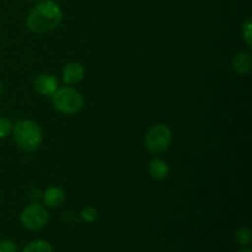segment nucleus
<instances>
[{"label": "nucleus", "mask_w": 252, "mask_h": 252, "mask_svg": "<svg viewBox=\"0 0 252 252\" xmlns=\"http://www.w3.org/2000/svg\"><path fill=\"white\" fill-rule=\"evenodd\" d=\"M54 108L64 115H75L83 108L84 98L79 91L73 88L57 89L52 95Z\"/></svg>", "instance_id": "3"}, {"label": "nucleus", "mask_w": 252, "mask_h": 252, "mask_svg": "<svg viewBox=\"0 0 252 252\" xmlns=\"http://www.w3.org/2000/svg\"><path fill=\"white\" fill-rule=\"evenodd\" d=\"M17 248H16V244L11 240H5L0 241V252H16Z\"/></svg>", "instance_id": "16"}, {"label": "nucleus", "mask_w": 252, "mask_h": 252, "mask_svg": "<svg viewBox=\"0 0 252 252\" xmlns=\"http://www.w3.org/2000/svg\"><path fill=\"white\" fill-rule=\"evenodd\" d=\"M169 165L162 159H154L150 161L149 174L152 179L157 180V181H162V180H165L169 176Z\"/></svg>", "instance_id": "9"}, {"label": "nucleus", "mask_w": 252, "mask_h": 252, "mask_svg": "<svg viewBox=\"0 0 252 252\" xmlns=\"http://www.w3.org/2000/svg\"><path fill=\"white\" fill-rule=\"evenodd\" d=\"M236 240L241 246H248L251 243V230L248 226L240 228L236 231Z\"/></svg>", "instance_id": "12"}, {"label": "nucleus", "mask_w": 252, "mask_h": 252, "mask_svg": "<svg viewBox=\"0 0 252 252\" xmlns=\"http://www.w3.org/2000/svg\"><path fill=\"white\" fill-rule=\"evenodd\" d=\"M22 252H53V248H52L51 244H48L47 241L38 240L32 241L29 245L25 246Z\"/></svg>", "instance_id": "11"}, {"label": "nucleus", "mask_w": 252, "mask_h": 252, "mask_svg": "<svg viewBox=\"0 0 252 252\" xmlns=\"http://www.w3.org/2000/svg\"><path fill=\"white\" fill-rule=\"evenodd\" d=\"M12 134L17 147L26 153L36 152L43 140V130L38 123L31 120H21L12 127Z\"/></svg>", "instance_id": "2"}, {"label": "nucleus", "mask_w": 252, "mask_h": 252, "mask_svg": "<svg viewBox=\"0 0 252 252\" xmlns=\"http://www.w3.org/2000/svg\"><path fill=\"white\" fill-rule=\"evenodd\" d=\"M231 65H233V69L235 70V73H238L239 75H245V74H248L251 70L252 66V58L250 52H239L233 58Z\"/></svg>", "instance_id": "8"}, {"label": "nucleus", "mask_w": 252, "mask_h": 252, "mask_svg": "<svg viewBox=\"0 0 252 252\" xmlns=\"http://www.w3.org/2000/svg\"><path fill=\"white\" fill-rule=\"evenodd\" d=\"M2 93H4V88H2V84L0 83V96L2 95Z\"/></svg>", "instance_id": "17"}, {"label": "nucleus", "mask_w": 252, "mask_h": 252, "mask_svg": "<svg viewBox=\"0 0 252 252\" xmlns=\"http://www.w3.org/2000/svg\"><path fill=\"white\" fill-rule=\"evenodd\" d=\"M31 1H39V0H31Z\"/></svg>", "instance_id": "19"}, {"label": "nucleus", "mask_w": 252, "mask_h": 252, "mask_svg": "<svg viewBox=\"0 0 252 252\" xmlns=\"http://www.w3.org/2000/svg\"><path fill=\"white\" fill-rule=\"evenodd\" d=\"M80 216L85 221L93 223V221H95L96 218H97V211H96L94 207H86V208H84L83 211H81Z\"/></svg>", "instance_id": "15"}, {"label": "nucleus", "mask_w": 252, "mask_h": 252, "mask_svg": "<svg viewBox=\"0 0 252 252\" xmlns=\"http://www.w3.org/2000/svg\"><path fill=\"white\" fill-rule=\"evenodd\" d=\"M43 199L47 206L56 208V207L63 204V202L65 201V192L62 189H58V187H51V189L44 192Z\"/></svg>", "instance_id": "10"}, {"label": "nucleus", "mask_w": 252, "mask_h": 252, "mask_svg": "<svg viewBox=\"0 0 252 252\" xmlns=\"http://www.w3.org/2000/svg\"><path fill=\"white\" fill-rule=\"evenodd\" d=\"M48 211L46 209V207L42 206V204H30L26 208L22 211L21 217V223L29 230H39V229L43 228L44 225L48 221Z\"/></svg>", "instance_id": "5"}, {"label": "nucleus", "mask_w": 252, "mask_h": 252, "mask_svg": "<svg viewBox=\"0 0 252 252\" xmlns=\"http://www.w3.org/2000/svg\"><path fill=\"white\" fill-rule=\"evenodd\" d=\"M239 252H251V251L248 250V249H245V250H240Z\"/></svg>", "instance_id": "18"}, {"label": "nucleus", "mask_w": 252, "mask_h": 252, "mask_svg": "<svg viewBox=\"0 0 252 252\" xmlns=\"http://www.w3.org/2000/svg\"><path fill=\"white\" fill-rule=\"evenodd\" d=\"M63 19V12L53 0H43L30 11L26 25L34 33H46L59 26Z\"/></svg>", "instance_id": "1"}, {"label": "nucleus", "mask_w": 252, "mask_h": 252, "mask_svg": "<svg viewBox=\"0 0 252 252\" xmlns=\"http://www.w3.org/2000/svg\"><path fill=\"white\" fill-rule=\"evenodd\" d=\"M84 75H85V69H84L83 64L78 63V62H71V63L66 64L63 70V80L66 84L79 83L83 80Z\"/></svg>", "instance_id": "7"}, {"label": "nucleus", "mask_w": 252, "mask_h": 252, "mask_svg": "<svg viewBox=\"0 0 252 252\" xmlns=\"http://www.w3.org/2000/svg\"><path fill=\"white\" fill-rule=\"evenodd\" d=\"M243 38L249 48L252 47V24L251 19H248L243 25Z\"/></svg>", "instance_id": "14"}, {"label": "nucleus", "mask_w": 252, "mask_h": 252, "mask_svg": "<svg viewBox=\"0 0 252 252\" xmlns=\"http://www.w3.org/2000/svg\"><path fill=\"white\" fill-rule=\"evenodd\" d=\"M172 134L166 125H155L148 130L145 135V147L153 154H160L169 149L171 144Z\"/></svg>", "instance_id": "4"}, {"label": "nucleus", "mask_w": 252, "mask_h": 252, "mask_svg": "<svg viewBox=\"0 0 252 252\" xmlns=\"http://www.w3.org/2000/svg\"><path fill=\"white\" fill-rule=\"evenodd\" d=\"M58 89V80L52 74H41L34 80V90L43 96H52Z\"/></svg>", "instance_id": "6"}, {"label": "nucleus", "mask_w": 252, "mask_h": 252, "mask_svg": "<svg viewBox=\"0 0 252 252\" xmlns=\"http://www.w3.org/2000/svg\"><path fill=\"white\" fill-rule=\"evenodd\" d=\"M12 127H14V125L9 118L0 117V139L6 138L12 132Z\"/></svg>", "instance_id": "13"}]
</instances>
